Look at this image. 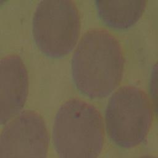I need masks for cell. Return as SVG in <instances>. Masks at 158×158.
<instances>
[{"label": "cell", "mask_w": 158, "mask_h": 158, "mask_svg": "<svg viewBox=\"0 0 158 158\" xmlns=\"http://www.w3.org/2000/svg\"><path fill=\"white\" fill-rule=\"evenodd\" d=\"M80 30V18L70 0H43L36 7L32 20L33 35L46 55L60 57L75 46Z\"/></svg>", "instance_id": "4"}, {"label": "cell", "mask_w": 158, "mask_h": 158, "mask_svg": "<svg viewBox=\"0 0 158 158\" xmlns=\"http://www.w3.org/2000/svg\"><path fill=\"white\" fill-rule=\"evenodd\" d=\"M149 89L155 110L158 115V60L154 64L152 69Z\"/></svg>", "instance_id": "8"}, {"label": "cell", "mask_w": 158, "mask_h": 158, "mask_svg": "<svg viewBox=\"0 0 158 158\" xmlns=\"http://www.w3.org/2000/svg\"><path fill=\"white\" fill-rule=\"evenodd\" d=\"M28 83V72L19 56L10 54L0 59V125L23 111Z\"/></svg>", "instance_id": "6"}, {"label": "cell", "mask_w": 158, "mask_h": 158, "mask_svg": "<svg viewBox=\"0 0 158 158\" xmlns=\"http://www.w3.org/2000/svg\"><path fill=\"white\" fill-rule=\"evenodd\" d=\"M104 138L102 118L93 105L79 98H72L58 109L52 138L60 158H97Z\"/></svg>", "instance_id": "2"}, {"label": "cell", "mask_w": 158, "mask_h": 158, "mask_svg": "<svg viewBox=\"0 0 158 158\" xmlns=\"http://www.w3.org/2000/svg\"><path fill=\"white\" fill-rule=\"evenodd\" d=\"M138 158H158V157L152 156H141V157H139Z\"/></svg>", "instance_id": "9"}, {"label": "cell", "mask_w": 158, "mask_h": 158, "mask_svg": "<svg viewBox=\"0 0 158 158\" xmlns=\"http://www.w3.org/2000/svg\"><path fill=\"white\" fill-rule=\"evenodd\" d=\"M152 119L146 94L133 86H123L110 97L105 114L107 133L123 148L138 146L145 139Z\"/></svg>", "instance_id": "3"}, {"label": "cell", "mask_w": 158, "mask_h": 158, "mask_svg": "<svg viewBox=\"0 0 158 158\" xmlns=\"http://www.w3.org/2000/svg\"><path fill=\"white\" fill-rule=\"evenodd\" d=\"M49 140L43 118L35 111L23 110L0 135V158H46Z\"/></svg>", "instance_id": "5"}, {"label": "cell", "mask_w": 158, "mask_h": 158, "mask_svg": "<svg viewBox=\"0 0 158 158\" xmlns=\"http://www.w3.org/2000/svg\"><path fill=\"white\" fill-rule=\"evenodd\" d=\"M124 57L118 41L103 28L89 30L73 52L72 71L77 88L94 98L109 94L120 83Z\"/></svg>", "instance_id": "1"}, {"label": "cell", "mask_w": 158, "mask_h": 158, "mask_svg": "<svg viewBox=\"0 0 158 158\" xmlns=\"http://www.w3.org/2000/svg\"><path fill=\"white\" fill-rule=\"evenodd\" d=\"M145 0H98V12L108 25L125 28L134 24L146 7Z\"/></svg>", "instance_id": "7"}, {"label": "cell", "mask_w": 158, "mask_h": 158, "mask_svg": "<svg viewBox=\"0 0 158 158\" xmlns=\"http://www.w3.org/2000/svg\"><path fill=\"white\" fill-rule=\"evenodd\" d=\"M4 2V1H0V5H1L2 3Z\"/></svg>", "instance_id": "10"}]
</instances>
